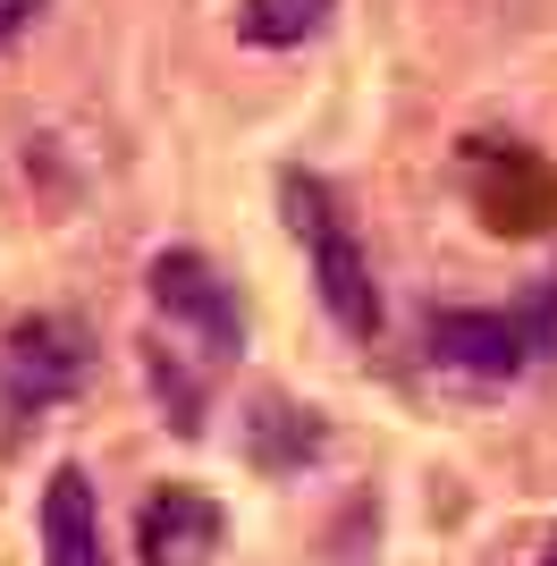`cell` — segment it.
Wrapping results in <instances>:
<instances>
[{
	"label": "cell",
	"mask_w": 557,
	"mask_h": 566,
	"mask_svg": "<svg viewBox=\"0 0 557 566\" xmlns=\"http://www.w3.org/2000/svg\"><path fill=\"white\" fill-rule=\"evenodd\" d=\"M278 203H287V229L304 237V254H313V280H322V305L338 313V331L371 338L380 331V287H371V262H364V245H355L347 212H338V195H329L322 178L287 169V178H278Z\"/></svg>",
	"instance_id": "1"
},
{
	"label": "cell",
	"mask_w": 557,
	"mask_h": 566,
	"mask_svg": "<svg viewBox=\"0 0 557 566\" xmlns=\"http://www.w3.org/2000/svg\"><path fill=\"white\" fill-rule=\"evenodd\" d=\"M422 347H431V364L473 373V380H515V373H533L540 355L557 347V280L540 287L533 305H515V313H431Z\"/></svg>",
	"instance_id": "2"
},
{
	"label": "cell",
	"mask_w": 557,
	"mask_h": 566,
	"mask_svg": "<svg viewBox=\"0 0 557 566\" xmlns=\"http://www.w3.org/2000/svg\"><path fill=\"white\" fill-rule=\"evenodd\" d=\"M85 364H93V347L69 313H34L0 347V398L18 415H51V406H69L85 389Z\"/></svg>",
	"instance_id": "3"
},
{
	"label": "cell",
	"mask_w": 557,
	"mask_h": 566,
	"mask_svg": "<svg viewBox=\"0 0 557 566\" xmlns=\"http://www.w3.org/2000/svg\"><path fill=\"white\" fill-rule=\"evenodd\" d=\"M144 287H153V305H161L169 331H186L203 355H237V347H245V313H237V287L220 280V271H211L195 245H169V254H153Z\"/></svg>",
	"instance_id": "4"
},
{
	"label": "cell",
	"mask_w": 557,
	"mask_h": 566,
	"mask_svg": "<svg viewBox=\"0 0 557 566\" xmlns=\"http://www.w3.org/2000/svg\"><path fill=\"white\" fill-rule=\"evenodd\" d=\"M464 178H473V203L498 237H540L557 220V178L524 153V144H473L464 153Z\"/></svg>",
	"instance_id": "5"
},
{
	"label": "cell",
	"mask_w": 557,
	"mask_h": 566,
	"mask_svg": "<svg viewBox=\"0 0 557 566\" xmlns=\"http://www.w3.org/2000/svg\"><path fill=\"white\" fill-rule=\"evenodd\" d=\"M136 558L144 566H211L220 558V507L203 491H153L136 507Z\"/></svg>",
	"instance_id": "6"
},
{
	"label": "cell",
	"mask_w": 557,
	"mask_h": 566,
	"mask_svg": "<svg viewBox=\"0 0 557 566\" xmlns=\"http://www.w3.org/2000/svg\"><path fill=\"white\" fill-rule=\"evenodd\" d=\"M43 566H111L85 465H51V482H43Z\"/></svg>",
	"instance_id": "7"
},
{
	"label": "cell",
	"mask_w": 557,
	"mask_h": 566,
	"mask_svg": "<svg viewBox=\"0 0 557 566\" xmlns=\"http://www.w3.org/2000/svg\"><path fill=\"white\" fill-rule=\"evenodd\" d=\"M329 9L338 0H237V34L262 51H287V43H313L329 25Z\"/></svg>",
	"instance_id": "8"
},
{
	"label": "cell",
	"mask_w": 557,
	"mask_h": 566,
	"mask_svg": "<svg viewBox=\"0 0 557 566\" xmlns=\"http://www.w3.org/2000/svg\"><path fill=\"white\" fill-rule=\"evenodd\" d=\"M144 373H153V389H161V406H169V423L186 431V440H195V431H203V389H195V373H186L178 355H144Z\"/></svg>",
	"instance_id": "9"
},
{
	"label": "cell",
	"mask_w": 557,
	"mask_h": 566,
	"mask_svg": "<svg viewBox=\"0 0 557 566\" xmlns=\"http://www.w3.org/2000/svg\"><path fill=\"white\" fill-rule=\"evenodd\" d=\"M34 18H43V0H0V43H18Z\"/></svg>",
	"instance_id": "10"
},
{
	"label": "cell",
	"mask_w": 557,
	"mask_h": 566,
	"mask_svg": "<svg viewBox=\"0 0 557 566\" xmlns=\"http://www.w3.org/2000/svg\"><path fill=\"white\" fill-rule=\"evenodd\" d=\"M540 566H557V542H549V549H540Z\"/></svg>",
	"instance_id": "11"
}]
</instances>
